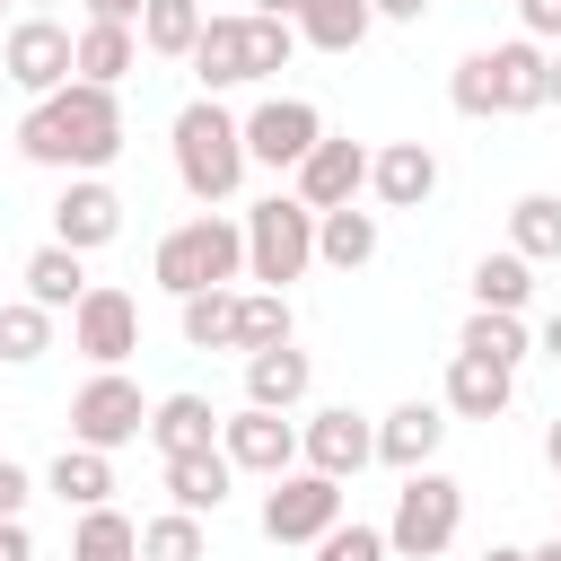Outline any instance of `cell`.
Wrapping results in <instances>:
<instances>
[{
	"instance_id": "5bb4252c",
	"label": "cell",
	"mask_w": 561,
	"mask_h": 561,
	"mask_svg": "<svg viewBox=\"0 0 561 561\" xmlns=\"http://www.w3.org/2000/svg\"><path fill=\"white\" fill-rule=\"evenodd\" d=\"M368 140H342V131H324L307 158H298V175H289V193L307 202V210H342V202H359L368 193Z\"/></svg>"
},
{
	"instance_id": "f6af8a7d",
	"label": "cell",
	"mask_w": 561,
	"mask_h": 561,
	"mask_svg": "<svg viewBox=\"0 0 561 561\" xmlns=\"http://www.w3.org/2000/svg\"><path fill=\"white\" fill-rule=\"evenodd\" d=\"M254 18H298V0H245Z\"/></svg>"
},
{
	"instance_id": "ab89813d",
	"label": "cell",
	"mask_w": 561,
	"mask_h": 561,
	"mask_svg": "<svg viewBox=\"0 0 561 561\" xmlns=\"http://www.w3.org/2000/svg\"><path fill=\"white\" fill-rule=\"evenodd\" d=\"M0 561H35V535H26V517H0Z\"/></svg>"
},
{
	"instance_id": "ffe728a7",
	"label": "cell",
	"mask_w": 561,
	"mask_h": 561,
	"mask_svg": "<svg viewBox=\"0 0 561 561\" xmlns=\"http://www.w3.org/2000/svg\"><path fill=\"white\" fill-rule=\"evenodd\" d=\"M438 403H447L456 421H500V412L517 403V368L456 351V359H447V386H438Z\"/></svg>"
},
{
	"instance_id": "e0dca14e",
	"label": "cell",
	"mask_w": 561,
	"mask_h": 561,
	"mask_svg": "<svg viewBox=\"0 0 561 561\" xmlns=\"http://www.w3.org/2000/svg\"><path fill=\"white\" fill-rule=\"evenodd\" d=\"M447 403H394L386 421H377V465H394V473H421V465H438V447H447Z\"/></svg>"
},
{
	"instance_id": "7dc6e473",
	"label": "cell",
	"mask_w": 561,
	"mask_h": 561,
	"mask_svg": "<svg viewBox=\"0 0 561 561\" xmlns=\"http://www.w3.org/2000/svg\"><path fill=\"white\" fill-rule=\"evenodd\" d=\"M482 561H526V543H491V552H482Z\"/></svg>"
},
{
	"instance_id": "7bdbcfd3",
	"label": "cell",
	"mask_w": 561,
	"mask_h": 561,
	"mask_svg": "<svg viewBox=\"0 0 561 561\" xmlns=\"http://www.w3.org/2000/svg\"><path fill=\"white\" fill-rule=\"evenodd\" d=\"M543 359H561V307L543 316Z\"/></svg>"
},
{
	"instance_id": "484cf974",
	"label": "cell",
	"mask_w": 561,
	"mask_h": 561,
	"mask_svg": "<svg viewBox=\"0 0 561 561\" xmlns=\"http://www.w3.org/2000/svg\"><path fill=\"white\" fill-rule=\"evenodd\" d=\"M298 44H316V53H359L368 44V26H377V0H298Z\"/></svg>"
},
{
	"instance_id": "8fae6325",
	"label": "cell",
	"mask_w": 561,
	"mask_h": 561,
	"mask_svg": "<svg viewBox=\"0 0 561 561\" xmlns=\"http://www.w3.org/2000/svg\"><path fill=\"white\" fill-rule=\"evenodd\" d=\"M70 351L88 368H123L140 351V298L114 289V280H88V298L70 307Z\"/></svg>"
},
{
	"instance_id": "7402d4cb",
	"label": "cell",
	"mask_w": 561,
	"mask_h": 561,
	"mask_svg": "<svg viewBox=\"0 0 561 561\" xmlns=\"http://www.w3.org/2000/svg\"><path fill=\"white\" fill-rule=\"evenodd\" d=\"M18 280H26V298H35V307L70 316V307L88 298V254H79V245H61V237H44V245L18 263Z\"/></svg>"
},
{
	"instance_id": "3957f363",
	"label": "cell",
	"mask_w": 561,
	"mask_h": 561,
	"mask_svg": "<svg viewBox=\"0 0 561 561\" xmlns=\"http://www.w3.org/2000/svg\"><path fill=\"white\" fill-rule=\"evenodd\" d=\"M289 53H298V26H289V18H254V9H219V18L202 26V44H193L184 61H193V79H202V96H228V88H254V79H272V70H289Z\"/></svg>"
},
{
	"instance_id": "52a82bcc",
	"label": "cell",
	"mask_w": 561,
	"mask_h": 561,
	"mask_svg": "<svg viewBox=\"0 0 561 561\" xmlns=\"http://www.w3.org/2000/svg\"><path fill=\"white\" fill-rule=\"evenodd\" d=\"M307 263H316V210L298 193H263L245 210V280L289 289V280H307Z\"/></svg>"
},
{
	"instance_id": "ac0fdd59",
	"label": "cell",
	"mask_w": 561,
	"mask_h": 561,
	"mask_svg": "<svg viewBox=\"0 0 561 561\" xmlns=\"http://www.w3.org/2000/svg\"><path fill=\"white\" fill-rule=\"evenodd\" d=\"M368 193H377L386 210H421V202L438 193V149H430V140H386V149L368 158Z\"/></svg>"
},
{
	"instance_id": "5b68a950",
	"label": "cell",
	"mask_w": 561,
	"mask_h": 561,
	"mask_svg": "<svg viewBox=\"0 0 561 561\" xmlns=\"http://www.w3.org/2000/svg\"><path fill=\"white\" fill-rule=\"evenodd\" d=\"M149 280H158L167 298L237 289V280H245V219H228V210H193V219H175V228L158 237V254H149Z\"/></svg>"
},
{
	"instance_id": "c3c4849f",
	"label": "cell",
	"mask_w": 561,
	"mask_h": 561,
	"mask_svg": "<svg viewBox=\"0 0 561 561\" xmlns=\"http://www.w3.org/2000/svg\"><path fill=\"white\" fill-rule=\"evenodd\" d=\"M543 88H552V105H561V44H552V70H543Z\"/></svg>"
},
{
	"instance_id": "ee69618b",
	"label": "cell",
	"mask_w": 561,
	"mask_h": 561,
	"mask_svg": "<svg viewBox=\"0 0 561 561\" xmlns=\"http://www.w3.org/2000/svg\"><path fill=\"white\" fill-rule=\"evenodd\" d=\"M543 465L561 473V412H552V430H543Z\"/></svg>"
},
{
	"instance_id": "6da1fadb",
	"label": "cell",
	"mask_w": 561,
	"mask_h": 561,
	"mask_svg": "<svg viewBox=\"0 0 561 561\" xmlns=\"http://www.w3.org/2000/svg\"><path fill=\"white\" fill-rule=\"evenodd\" d=\"M123 88H96V79H70L53 96H26L18 114V158L26 167H53V175H105L123 158Z\"/></svg>"
},
{
	"instance_id": "2e32d148",
	"label": "cell",
	"mask_w": 561,
	"mask_h": 561,
	"mask_svg": "<svg viewBox=\"0 0 561 561\" xmlns=\"http://www.w3.org/2000/svg\"><path fill=\"white\" fill-rule=\"evenodd\" d=\"M53 237L79 245V254L114 245V237H123V193H114L105 175H61V193H53Z\"/></svg>"
},
{
	"instance_id": "74e56055",
	"label": "cell",
	"mask_w": 561,
	"mask_h": 561,
	"mask_svg": "<svg viewBox=\"0 0 561 561\" xmlns=\"http://www.w3.org/2000/svg\"><path fill=\"white\" fill-rule=\"evenodd\" d=\"M26 500H35V473L18 456H0V517H26Z\"/></svg>"
},
{
	"instance_id": "4316f807",
	"label": "cell",
	"mask_w": 561,
	"mask_h": 561,
	"mask_svg": "<svg viewBox=\"0 0 561 561\" xmlns=\"http://www.w3.org/2000/svg\"><path fill=\"white\" fill-rule=\"evenodd\" d=\"M131 70H140V26L88 18V26H79V79H96V88H123Z\"/></svg>"
},
{
	"instance_id": "4dcf8cb0",
	"label": "cell",
	"mask_w": 561,
	"mask_h": 561,
	"mask_svg": "<svg viewBox=\"0 0 561 561\" xmlns=\"http://www.w3.org/2000/svg\"><path fill=\"white\" fill-rule=\"evenodd\" d=\"M202 26H210V9H202V0H149V9H140V53L184 61V53L202 44Z\"/></svg>"
},
{
	"instance_id": "7a4b0ae2",
	"label": "cell",
	"mask_w": 561,
	"mask_h": 561,
	"mask_svg": "<svg viewBox=\"0 0 561 561\" xmlns=\"http://www.w3.org/2000/svg\"><path fill=\"white\" fill-rule=\"evenodd\" d=\"M167 149H175V184L202 202V210H219V202H237V184H245V114H228L219 96H193L175 123H167Z\"/></svg>"
},
{
	"instance_id": "f907efd6",
	"label": "cell",
	"mask_w": 561,
	"mask_h": 561,
	"mask_svg": "<svg viewBox=\"0 0 561 561\" xmlns=\"http://www.w3.org/2000/svg\"><path fill=\"white\" fill-rule=\"evenodd\" d=\"M0 9H9V0H0Z\"/></svg>"
},
{
	"instance_id": "8992f818",
	"label": "cell",
	"mask_w": 561,
	"mask_h": 561,
	"mask_svg": "<svg viewBox=\"0 0 561 561\" xmlns=\"http://www.w3.org/2000/svg\"><path fill=\"white\" fill-rule=\"evenodd\" d=\"M456 535H465V482H456V473H438V465L403 473V491H394V517H386V543H394V561H438Z\"/></svg>"
},
{
	"instance_id": "e575fe53",
	"label": "cell",
	"mask_w": 561,
	"mask_h": 561,
	"mask_svg": "<svg viewBox=\"0 0 561 561\" xmlns=\"http://www.w3.org/2000/svg\"><path fill=\"white\" fill-rule=\"evenodd\" d=\"M140 561H210V526L193 508H158L140 517Z\"/></svg>"
},
{
	"instance_id": "681fc988",
	"label": "cell",
	"mask_w": 561,
	"mask_h": 561,
	"mask_svg": "<svg viewBox=\"0 0 561 561\" xmlns=\"http://www.w3.org/2000/svg\"><path fill=\"white\" fill-rule=\"evenodd\" d=\"M26 9H53V0H26Z\"/></svg>"
},
{
	"instance_id": "b9f144b4",
	"label": "cell",
	"mask_w": 561,
	"mask_h": 561,
	"mask_svg": "<svg viewBox=\"0 0 561 561\" xmlns=\"http://www.w3.org/2000/svg\"><path fill=\"white\" fill-rule=\"evenodd\" d=\"M377 18H386V26H421V18H430V0H377Z\"/></svg>"
},
{
	"instance_id": "f35d334b",
	"label": "cell",
	"mask_w": 561,
	"mask_h": 561,
	"mask_svg": "<svg viewBox=\"0 0 561 561\" xmlns=\"http://www.w3.org/2000/svg\"><path fill=\"white\" fill-rule=\"evenodd\" d=\"M517 26L535 44H561V0H517Z\"/></svg>"
},
{
	"instance_id": "30bf717a",
	"label": "cell",
	"mask_w": 561,
	"mask_h": 561,
	"mask_svg": "<svg viewBox=\"0 0 561 561\" xmlns=\"http://www.w3.org/2000/svg\"><path fill=\"white\" fill-rule=\"evenodd\" d=\"M70 438L79 447H131V438H149V394L123 377V368H96L79 394H70Z\"/></svg>"
},
{
	"instance_id": "ba28073f",
	"label": "cell",
	"mask_w": 561,
	"mask_h": 561,
	"mask_svg": "<svg viewBox=\"0 0 561 561\" xmlns=\"http://www.w3.org/2000/svg\"><path fill=\"white\" fill-rule=\"evenodd\" d=\"M0 70H9L18 96H53V88L79 79V35H70L53 9H26V18L9 26V44H0Z\"/></svg>"
},
{
	"instance_id": "d590c367",
	"label": "cell",
	"mask_w": 561,
	"mask_h": 561,
	"mask_svg": "<svg viewBox=\"0 0 561 561\" xmlns=\"http://www.w3.org/2000/svg\"><path fill=\"white\" fill-rule=\"evenodd\" d=\"M263 342H298V333H289V289H245V307H237V351H263Z\"/></svg>"
},
{
	"instance_id": "277c9868",
	"label": "cell",
	"mask_w": 561,
	"mask_h": 561,
	"mask_svg": "<svg viewBox=\"0 0 561 561\" xmlns=\"http://www.w3.org/2000/svg\"><path fill=\"white\" fill-rule=\"evenodd\" d=\"M543 70H552V44H535V35L482 44V53H465V61H456L447 105H456V114H473V123H491V114H535V105H552Z\"/></svg>"
},
{
	"instance_id": "4fadbf2b",
	"label": "cell",
	"mask_w": 561,
	"mask_h": 561,
	"mask_svg": "<svg viewBox=\"0 0 561 561\" xmlns=\"http://www.w3.org/2000/svg\"><path fill=\"white\" fill-rule=\"evenodd\" d=\"M298 465H316V473L351 482L359 465H377V421H368V412H351V403L307 412V421H298Z\"/></svg>"
},
{
	"instance_id": "bcb514c9",
	"label": "cell",
	"mask_w": 561,
	"mask_h": 561,
	"mask_svg": "<svg viewBox=\"0 0 561 561\" xmlns=\"http://www.w3.org/2000/svg\"><path fill=\"white\" fill-rule=\"evenodd\" d=\"M526 561H561V535H543V543H526Z\"/></svg>"
},
{
	"instance_id": "d6986e66",
	"label": "cell",
	"mask_w": 561,
	"mask_h": 561,
	"mask_svg": "<svg viewBox=\"0 0 561 561\" xmlns=\"http://www.w3.org/2000/svg\"><path fill=\"white\" fill-rule=\"evenodd\" d=\"M316 394V359L298 351V342H263V351H245V403H263V412H298Z\"/></svg>"
},
{
	"instance_id": "9a60e30c",
	"label": "cell",
	"mask_w": 561,
	"mask_h": 561,
	"mask_svg": "<svg viewBox=\"0 0 561 561\" xmlns=\"http://www.w3.org/2000/svg\"><path fill=\"white\" fill-rule=\"evenodd\" d=\"M219 447H228V465L237 473H289L298 465V421L289 412H263V403H237L228 421H219Z\"/></svg>"
},
{
	"instance_id": "9c48e42d",
	"label": "cell",
	"mask_w": 561,
	"mask_h": 561,
	"mask_svg": "<svg viewBox=\"0 0 561 561\" xmlns=\"http://www.w3.org/2000/svg\"><path fill=\"white\" fill-rule=\"evenodd\" d=\"M333 526H342V482L333 473H316V465L272 473V491H263V535L272 543H324Z\"/></svg>"
},
{
	"instance_id": "603a6c76",
	"label": "cell",
	"mask_w": 561,
	"mask_h": 561,
	"mask_svg": "<svg viewBox=\"0 0 561 561\" xmlns=\"http://www.w3.org/2000/svg\"><path fill=\"white\" fill-rule=\"evenodd\" d=\"M219 421H228V412H210V394H193V386H184V394H158V403H149V447H158V456L219 447Z\"/></svg>"
},
{
	"instance_id": "83f0119b",
	"label": "cell",
	"mask_w": 561,
	"mask_h": 561,
	"mask_svg": "<svg viewBox=\"0 0 561 561\" xmlns=\"http://www.w3.org/2000/svg\"><path fill=\"white\" fill-rule=\"evenodd\" d=\"M237 307H245V289H193V298H175L184 351H237Z\"/></svg>"
},
{
	"instance_id": "f546056e",
	"label": "cell",
	"mask_w": 561,
	"mask_h": 561,
	"mask_svg": "<svg viewBox=\"0 0 561 561\" xmlns=\"http://www.w3.org/2000/svg\"><path fill=\"white\" fill-rule=\"evenodd\" d=\"M456 351L517 368V359H535V333H526V316H508V307H473V316H465V333H456Z\"/></svg>"
},
{
	"instance_id": "cb8c5ba5",
	"label": "cell",
	"mask_w": 561,
	"mask_h": 561,
	"mask_svg": "<svg viewBox=\"0 0 561 561\" xmlns=\"http://www.w3.org/2000/svg\"><path fill=\"white\" fill-rule=\"evenodd\" d=\"M377 245H386L377 210H359V202L316 210V263H333V272H368V263H377Z\"/></svg>"
},
{
	"instance_id": "8d00e7d4",
	"label": "cell",
	"mask_w": 561,
	"mask_h": 561,
	"mask_svg": "<svg viewBox=\"0 0 561 561\" xmlns=\"http://www.w3.org/2000/svg\"><path fill=\"white\" fill-rule=\"evenodd\" d=\"M316 561H394V543H386V526H359V517H342V526L316 543Z\"/></svg>"
},
{
	"instance_id": "f1b7e54d",
	"label": "cell",
	"mask_w": 561,
	"mask_h": 561,
	"mask_svg": "<svg viewBox=\"0 0 561 561\" xmlns=\"http://www.w3.org/2000/svg\"><path fill=\"white\" fill-rule=\"evenodd\" d=\"M473 307H508V316H526V298H535V263L517 254V245H491L482 263H473Z\"/></svg>"
},
{
	"instance_id": "60d3db41",
	"label": "cell",
	"mask_w": 561,
	"mask_h": 561,
	"mask_svg": "<svg viewBox=\"0 0 561 561\" xmlns=\"http://www.w3.org/2000/svg\"><path fill=\"white\" fill-rule=\"evenodd\" d=\"M79 9H88V18H114V26H140L149 0H79Z\"/></svg>"
},
{
	"instance_id": "d4e9b609",
	"label": "cell",
	"mask_w": 561,
	"mask_h": 561,
	"mask_svg": "<svg viewBox=\"0 0 561 561\" xmlns=\"http://www.w3.org/2000/svg\"><path fill=\"white\" fill-rule=\"evenodd\" d=\"M44 491H53L61 508H105V500H114V456H105V447H79V438H70V447H61L53 465H44Z\"/></svg>"
},
{
	"instance_id": "44dd1931",
	"label": "cell",
	"mask_w": 561,
	"mask_h": 561,
	"mask_svg": "<svg viewBox=\"0 0 561 561\" xmlns=\"http://www.w3.org/2000/svg\"><path fill=\"white\" fill-rule=\"evenodd\" d=\"M167 465V508H193V517H219L228 491H237V465L228 447H193V456H158Z\"/></svg>"
},
{
	"instance_id": "d6a6232c",
	"label": "cell",
	"mask_w": 561,
	"mask_h": 561,
	"mask_svg": "<svg viewBox=\"0 0 561 561\" xmlns=\"http://www.w3.org/2000/svg\"><path fill=\"white\" fill-rule=\"evenodd\" d=\"M508 245L526 263H561V193H517L508 202Z\"/></svg>"
},
{
	"instance_id": "1f68e13d",
	"label": "cell",
	"mask_w": 561,
	"mask_h": 561,
	"mask_svg": "<svg viewBox=\"0 0 561 561\" xmlns=\"http://www.w3.org/2000/svg\"><path fill=\"white\" fill-rule=\"evenodd\" d=\"M53 351V307H35L26 289L0 298V368H35Z\"/></svg>"
},
{
	"instance_id": "7c38bea8",
	"label": "cell",
	"mask_w": 561,
	"mask_h": 561,
	"mask_svg": "<svg viewBox=\"0 0 561 561\" xmlns=\"http://www.w3.org/2000/svg\"><path fill=\"white\" fill-rule=\"evenodd\" d=\"M316 140H324L316 96H263V105L245 114V158L272 167V175H298V158H307Z\"/></svg>"
},
{
	"instance_id": "836d02e7",
	"label": "cell",
	"mask_w": 561,
	"mask_h": 561,
	"mask_svg": "<svg viewBox=\"0 0 561 561\" xmlns=\"http://www.w3.org/2000/svg\"><path fill=\"white\" fill-rule=\"evenodd\" d=\"M70 561H140V526L105 500V508H79L70 526Z\"/></svg>"
}]
</instances>
